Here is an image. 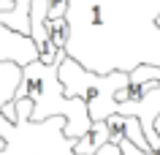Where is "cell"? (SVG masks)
<instances>
[{"mask_svg":"<svg viewBox=\"0 0 160 155\" xmlns=\"http://www.w3.org/2000/svg\"><path fill=\"white\" fill-rule=\"evenodd\" d=\"M117 114L122 117H136L144 131V139L149 142L152 150H160V136L155 133V120L160 117V85H155L149 93H144L136 101L117 103Z\"/></svg>","mask_w":160,"mask_h":155,"instance_id":"3957f363","label":"cell"},{"mask_svg":"<svg viewBox=\"0 0 160 155\" xmlns=\"http://www.w3.org/2000/svg\"><path fill=\"white\" fill-rule=\"evenodd\" d=\"M62 60H65V49L57 52L52 65H43L41 60L25 65L14 98H30L33 101V112H30L33 122H43L49 117H62L65 120L62 136L76 142L84 133H90L92 120H90L87 106L82 98H68L62 93V85H60V76H57Z\"/></svg>","mask_w":160,"mask_h":155,"instance_id":"6da1fadb","label":"cell"},{"mask_svg":"<svg viewBox=\"0 0 160 155\" xmlns=\"http://www.w3.org/2000/svg\"><path fill=\"white\" fill-rule=\"evenodd\" d=\"M35 60H38V49H35L33 38L0 25V63H14L19 68H25Z\"/></svg>","mask_w":160,"mask_h":155,"instance_id":"277c9868","label":"cell"},{"mask_svg":"<svg viewBox=\"0 0 160 155\" xmlns=\"http://www.w3.org/2000/svg\"><path fill=\"white\" fill-rule=\"evenodd\" d=\"M155 133H158V136H160V117H158V120H155Z\"/></svg>","mask_w":160,"mask_h":155,"instance_id":"7c38bea8","label":"cell"},{"mask_svg":"<svg viewBox=\"0 0 160 155\" xmlns=\"http://www.w3.org/2000/svg\"><path fill=\"white\" fill-rule=\"evenodd\" d=\"M3 150H6V142H3V139H0V152H3Z\"/></svg>","mask_w":160,"mask_h":155,"instance_id":"4fadbf2b","label":"cell"},{"mask_svg":"<svg viewBox=\"0 0 160 155\" xmlns=\"http://www.w3.org/2000/svg\"><path fill=\"white\" fill-rule=\"evenodd\" d=\"M103 144H109V128H106V120H103V122H92L90 133H84L82 139H76L73 155H95Z\"/></svg>","mask_w":160,"mask_h":155,"instance_id":"52a82bcc","label":"cell"},{"mask_svg":"<svg viewBox=\"0 0 160 155\" xmlns=\"http://www.w3.org/2000/svg\"><path fill=\"white\" fill-rule=\"evenodd\" d=\"M119 155H160V150H149V152H144V150H138V147H133L130 142H119Z\"/></svg>","mask_w":160,"mask_h":155,"instance_id":"30bf717a","label":"cell"},{"mask_svg":"<svg viewBox=\"0 0 160 155\" xmlns=\"http://www.w3.org/2000/svg\"><path fill=\"white\" fill-rule=\"evenodd\" d=\"M65 14H68V0H49L46 22H54V19H65Z\"/></svg>","mask_w":160,"mask_h":155,"instance_id":"9c48e42d","label":"cell"},{"mask_svg":"<svg viewBox=\"0 0 160 155\" xmlns=\"http://www.w3.org/2000/svg\"><path fill=\"white\" fill-rule=\"evenodd\" d=\"M46 33H49L52 44H54L57 49H65L68 35H71V27H68L65 19H54V22H46Z\"/></svg>","mask_w":160,"mask_h":155,"instance_id":"ba28073f","label":"cell"},{"mask_svg":"<svg viewBox=\"0 0 160 155\" xmlns=\"http://www.w3.org/2000/svg\"><path fill=\"white\" fill-rule=\"evenodd\" d=\"M60 85L68 98H82L87 114L92 122H103L111 114H117V93L130 85L128 71H111V74H95L87 71L82 63L68 57L60 63Z\"/></svg>","mask_w":160,"mask_h":155,"instance_id":"7a4b0ae2","label":"cell"},{"mask_svg":"<svg viewBox=\"0 0 160 155\" xmlns=\"http://www.w3.org/2000/svg\"><path fill=\"white\" fill-rule=\"evenodd\" d=\"M11 3H14L11 11H0V25L14 33L30 35V3L33 0H11Z\"/></svg>","mask_w":160,"mask_h":155,"instance_id":"8992f818","label":"cell"},{"mask_svg":"<svg viewBox=\"0 0 160 155\" xmlns=\"http://www.w3.org/2000/svg\"><path fill=\"white\" fill-rule=\"evenodd\" d=\"M95 155H119V147H117V144H103Z\"/></svg>","mask_w":160,"mask_h":155,"instance_id":"8fae6325","label":"cell"},{"mask_svg":"<svg viewBox=\"0 0 160 155\" xmlns=\"http://www.w3.org/2000/svg\"><path fill=\"white\" fill-rule=\"evenodd\" d=\"M19 79H22V68L19 65H14V63H0V109H3V103L14 101ZM8 131H11V122H6L3 114H0V139L6 136Z\"/></svg>","mask_w":160,"mask_h":155,"instance_id":"5b68a950","label":"cell"},{"mask_svg":"<svg viewBox=\"0 0 160 155\" xmlns=\"http://www.w3.org/2000/svg\"><path fill=\"white\" fill-rule=\"evenodd\" d=\"M155 25H158V30H160V17H158V22H155Z\"/></svg>","mask_w":160,"mask_h":155,"instance_id":"5bb4252c","label":"cell"}]
</instances>
